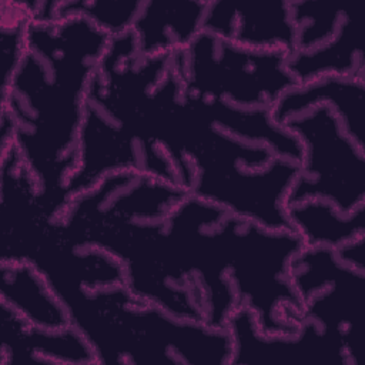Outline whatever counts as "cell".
I'll return each mask as SVG.
<instances>
[{"instance_id":"obj_13","label":"cell","mask_w":365,"mask_h":365,"mask_svg":"<svg viewBox=\"0 0 365 365\" xmlns=\"http://www.w3.org/2000/svg\"><path fill=\"white\" fill-rule=\"evenodd\" d=\"M317 104L332 108L345 133L365 148V78L324 76L297 84L278 98L271 115L278 124H282L287 118L298 115Z\"/></svg>"},{"instance_id":"obj_16","label":"cell","mask_w":365,"mask_h":365,"mask_svg":"<svg viewBox=\"0 0 365 365\" xmlns=\"http://www.w3.org/2000/svg\"><path fill=\"white\" fill-rule=\"evenodd\" d=\"M185 97L214 124L237 135L264 141L282 157L301 161L302 144L285 125L278 124L271 108H247L220 98H211L190 93L184 87Z\"/></svg>"},{"instance_id":"obj_22","label":"cell","mask_w":365,"mask_h":365,"mask_svg":"<svg viewBox=\"0 0 365 365\" xmlns=\"http://www.w3.org/2000/svg\"><path fill=\"white\" fill-rule=\"evenodd\" d=\"M335 252L346 265L365 271V234H361L356 238L339 245L335 248Z\"/></svg>"},{"instance_id":"obj_17","label":"cell","mask_w":365,"mask_h":365,"mask_svg":"<svg viewBox=\"0 0 365 365\" xmlns=\"http://www.w3.org/2000/svg\"><path fill=\"white\" fill-rule=\"evenodd\" d=\"M287 68L298 84L324 76H355L365 78V57L358 29L349 16L344 17L338 33L327 43L294 50L287 56Z\"/></svg>"},{"instance_id":"obj_8","label":"cell","mask_w":365,"mask_h":365,"mask_svg":"<svg viewBox=\"0 0 365 365\" xmlns=\"http://www.w3.org/2000/svg\"><path fill=\"white\" fill-rule=\"evenodd\" d=\"M282 125L302 144L299 170L285 207L317 198L349 212L365 202V148L345 133L332 108L317 104Z\"/></svg>"},{"instance_id":"obj_21","label":"cell","mask_w":365,"mask_h":365,"mask_svg":"<svg viewBox=\"0 0 365 365\" xmlns=\"http://www.w3.org/2000/svg\"><path fill=\"white\" fill-rule=\"evenodd\" d=\"M30 23L31 17L20 0L0 1V48L3 68L0 90L9 84L23 58Z\"/></svg>"},{"instance_id":"obj_6","label":"cell","mask_w":365,"mask_h":365,"mask_svg":"<svg viewBox=\"0 0 365 365\" xmlns=\"http://www.w3.org/2000/svg\"><path fill=\"white\" fill-rule=\"evenodd\" d=\"M228 277L241 307L267 334L298 329L299 299L289 277L292 257L305 245L294 228H268L227 212L218 222Z\"/></svg>"},{"instance_id":"obj_19","label":"cell","mask_w":365,"mask_h":365,"mask_svg":"<svg viewBox=\"0 0 365 365\" xmlns=\"http://www.w3.org/2000/svg\"><path fill=\"white\" fill-rule=\"evenodd\" d=\"M288 3L295 33L294 50H309L329 41L348 13L322 1L288 0Z\"/></svg>"},{"instance_id":"obj_4","label":"cell","mask_w":365,"mask_h":365,"mask_svg":"<svg viewBox=\"0 0 365 365\" xmlns=\"http://www.w3.org/2000/svg\"><path fill=\"white\" fill-rule=\"evenodd\" d=\"M98 364L230 365L227 328L171 315L135 297L125 284L57 294Z\"/></svg>"},{"instance_id":"obj_18","label":"cell","mask_w":365,"mask_h":365,"mask_svg":"<svg viewBox=\"0 0 365 365\" xmlns=\"http://www.w3.org/2000/svg\"><path fill=\"white\" fill-rule=\"evenodd\" d=\"M287 214L305 245H339L365 234V202L349 212L338 211L324 200H304L287 205Z\"/></svg>"},{"instance_id":"obj_10","label":"cell","mask_w":365,"mask_h":365,"mask_svg":"<svg viewBox=\"0 0 365 365\" xmlns=\"http://www.w3.org/2000/svg\"><path fill=\"white\" fill-rule=\"evenodd\" d=\"M227 329L232 339L230 365H354L342 341L307 318L292 334H267L251 309L240 307Z\"/></svg>"},{"instance_id":"obj_20","label":"cell","mask_w":365,"mask_h":365,"mask_svg":"<svg viewBox=\"0 0 365 365\" xmlns=\"http://www.w3.org/2000/svg\"><path fill=\"white\" fill-rule=\"evenodd\" d=\"M143 0H58L57 21L81 16L110 37L131 30Z\"/></svg>"},{"instance_id":"obj_15","label":"cell","mask_w":365,"mask_h":365,"mask_svg":"<svg viewBox=\"0 0 365 365\" xmlns=\"http://www.w3.org/2000/svg\"><path fill=\"white\" fill-rule=\"evenodd\" d=\"M0 301L31 325L48 329L71 325L64 302L30 261H0Z\"/></svg>"},{"instance_id":"obj_1","label":"cell","mask_w":365,"mask_h":365,"mask_svg":"<svg viewBox=\"0 0 365 365\" xmlns=\"http://www.w3.org/2000/svg\"><path fill=\"white\" fill-rule=\"evenodd\" d=\"M182 108L184 83L174 53L143 56L133 30L113 36L87 90L67 201L118 171L190 192L194 168L182 148Z\"/></svg>"},{"instance_id":"obj_23","label":"cell","mask_w":365,"mask_h":365,"mask_svg":"<svg viewBox=\"0 0 365 365\" xmlns=\"http://www.w3.org/2000/svg\"><path fill=\"white\" fill-rule=\"evenodd\" d=\"M11 144H14V123L7 111V108L1 107L0 114V153L7 150Z\"/></svg>"},{"instance_id":"obj_7","label":"cell","mask_w":365,"mask_h":365,"mask_svg":"<svg viewBox=\"0 0 365 365\" xmlns=\"http://www.w3.org/2000/svg\"><path fill=\"white\" fill-rule=\"evenodd\" d=\"M285 50H259L201 31L185 51L174 53L184 87L247 108H271L298 84Z\"/></svg>"},{"instance_id":"obj_9","label":"cell","mask_w":365,"mask_h":365,"mask_svg":"<svg viewBox=\"0 0 365 365\" xmlns=\"http://www.w3.org/2000/svg\"><path fill=\"white\" fill-rule=\"evenodd\" d=\"M289 277L299 299V319H311L339 338L356 365L365 271L342 262L331 247L304 245L289 262Z\"/></svg>"},{"instance_id":"obj_2","label":"cell","mask_w":365,"mask_h":365,"mask_svg":"<svg viewBox=\"0 0 365 365\" xmlns=\"http://www.w3.org/2000/svg\"><path fill=\"white\" fill-rule=\"evenodd\" d=\"M110 38L81 16L31 21L23 58L0 90L1 107L14 123V144L54 217L67 204L64 191L78 161L87 90Z\"/></svg>"},{"instance_id":"obj_11","label":"cell","mask_w":365,"mask_h":365,"mask_svg":"<svg viewBox=\"0 0 365 365\" xmlns=\"http://www.w3.org/2000/svg\"><path fill=\"white\" fill-rule=\"evenodd\" d=\"M202 31L259 50H294L288 0L207 1Z\"/></svg>"},{"instance_id":"obj_14","label":"cell","mask_w":365,"mask_h":365,"mask_svg":"<svg viewBox=\"0 0 365 365\" xmlns=\"http://www.w3.org/2000/svg\"><path fill=\"white\" fill-rule=\"evenodd\" d=\"M204 0H143L133 23L143 56L185 51L202 31Z\"/></svg>"},{"instance_id":"obj_12","label":"cell","mask_w":365,"mask_h":365,"mask_svg":"<svg viewBox=\"0 0 365 365\" xmlns=\"http://www.w3.org/2000/svg\"><path fill=\"white\" fill-rule=\"evenodd\" d=\"M29 362L98 364L94 349L74 325L36 327L0 301V365Z\"/></svg>"},{"instance_id":"obj_5","label":"cell","mask_w":365,"mask_h":365,"mask_svg":"<svg viewBox=\"0 0 365 365\" xmlns=\"http://www.w3.org/2000/svg\"><path fill=\"white\" fill-rule=\"evenodd\" d=\"M182 148L194 168L190 192L268 228H294L285 207L299 163L207 118L184 94ZM295 230V228H294Z\"/></svg>"},{"instance_id":"obj_3","label":"cell","mask_w":365,"mask_h":365,"mask_svg":"<svg viewBox=\"0 0 365 365\" xmlns=\"http://www.w3.org/2000/svg\"><path fill=\"white\" fill-rule=\"evenodd\" d=\"M187 194L141 173H111L67 201L58 217L61 232L71 244L113 255L135 297L174 317L200 321L177 278L167 227L170 211Z\"/></svg>"}]
</instances>
